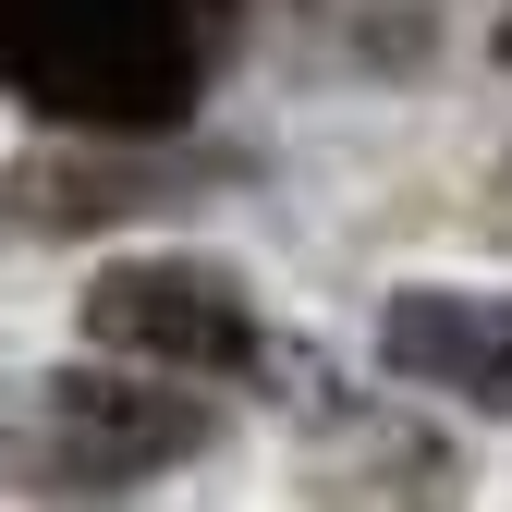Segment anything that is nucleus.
<instances>
[{
    "mask_svg": "<svg viewBox=\"0 0 512 512\" xmlns=\"http://www.w3.org/2000/svg\"><path fill=\"white\" fill-rule=\"evenodd\" d=\"M13 74L49 110L135 135L196 98V37L183 0H13Z\"/></svg>",
    "mask_w": 512,
    "mask_h": 512,
    "instance_id": "f257e3e1",
    "label": "nucleus"
},
{
    "mask_svg": "<svg viewBox=\"0 0 512 512\" xmlns=\"http://www.w3.org/2000/svg\"><path fill=\"white\" fill-rule=\"evenodd\" d=\"M86 330L110 354H147V366H183V378H232L256 366V305L196 269V256H122V269L86 281Z\"/></svg>",
    "mask_w": 512,
    "mask_h": 512,
    "instance_id": "f03ea898",
    "label": "nucleus"
},
{
    "mask_svg": "<svg viewBox=\"0 0 512 512\" xmlns=\"http://www.w3.org/2000/svg\"><path fill=\"white\" fill-rule=\"evenodd\" d=\"M378 354L476 415H512V293H391Z\"/></svg>",
    "mask_w": 512,
    "mask_h": 512,
    "instance_id": "7ed1b4c3",
    "label": "nucleus"
},
{
    "mask_svg": "<svg viewBox=\"0 0 512 512\" xmlns=\"http://www.w3.org/2000/svg\"><path fill=\"white\" fill-rule=\"evenodd\" d=\"M49 403L74 415V464L86 476H147V464H183L208 439V415L183 391H135V378H98V366H74Z\"/></svg>",
    "mask_w": 512,
    "mask_h": 512,
    "instance_id": "20e7f679",
    "label": "nucleus"
},
{
    "mask_svg": "<svg viewBox=\"0 0 512 512\" xmlns=\"http://www.w3.org/2000/svg\"><path fill=\"white\" fill-rule=\"evenodd\" d=\"M147 196H171V171L98 159V147H74V135H61L49 159H25L13 183H0V220H25V232H86L98 208H147Z\"/></svg>",
    "mask_w": 512,
    "mask_h": 512,
    "instance_id": "39448f33",
    "label": "nucleus"
},
{
    "mask_svg": "<svg viewBox=\"0 0 512 512\" xmlns=\"http://www.w3.org/2000/svg\"><path fill=\"white\" fill-rule=\"evenodd\" d=\"M0 74H13V0H0Z\"/></svg>",
    "mask_w": 512,
    "mask_h": 512,
    "instance_id": "423d86ee",
    "label": "nucleus"
}]
</instances>
